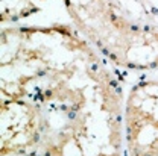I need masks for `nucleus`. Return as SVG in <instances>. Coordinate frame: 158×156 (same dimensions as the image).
I'll return each instance as SVG.
<instances>
[{"instance_id":"f257e3e1","label":"nucleus","mask_w":158,"mask_h":156,"mask_svg":"<svg viewBox=\"0 0 158 156\" xmlns=\"http://www.w3.org/2000/svg\"><path fill=\"white\" fill-rule=\"evenodd\" d=\"M2 96L40 106L41 156H120L122 91L69 26L2 32Z\"/></svg>"},{"instance_id":"f03ea898","label":"nucleus","mask_w":158,"mask_h":156,"mask_svg":"<svg viewBox=\"0 0 158 156\" xmlns=\"http://www.w3.org/2000/svg\"><path fill=\"white\" fill-rule=\"evenodd\" d=\"M96 47L120 67L134 70L158 68V26L132 21L120 12Z\"/></svg>"},{"instance_id":"7ed1b4c3","label":"nucleus","mask_w":158,"mask_h":156,"mask_svg":"<svg viewBox=\"0 0 158 156\" xmlns=\"http://www.w3.org/2000/svg\"><path fill=\"white\" fill-rule=\"evenodd\" d=\"M123 127L129 156H158V80H141L129 90Z\"/></svg>"},{"instance_id":"20e7f679","label":"nucleus","mask_w":158,"mask_h":156,"mask_svg":"<svg viewBox=\"0 0 158 156\" xmlns=\"http://www.w3.org/2000/svg\"><path fill=\"white\" fill-rule=\"evenodd\" d=\"M2 156L23 155L43 142L46 121L38 105L31 100L2 96Z\"/></svg>"},{"instance_id":"39448f33","label":"nucleus","mask_w":158,"mask_h":156,"mask_svg":"<svg viewBox=\"0 0 158 156\" xmlns=\"http://www.w3.org/2000/svg\"><path fill=\"white\" fill-rule=\"evenodd\" d=\"M37 11L31 0H2V21L20 20Z\"/></svg>"},{"instance_id":"423d86ee","label":"nucleus","mask_w":158,"mask_h":156,"mask_svg":"<svg viewBox=\"0 0 158 156\" xmlns=\"http://www.w3.org/2000/svg\"><path fill=\"white\" fill-rule=\"evenodd\" d=\"M64 2H65V5H67L69 12H72V11L81 9V8H85L87 5L93 3L94 0H64Z\"/></svg>"}]
</instances>
